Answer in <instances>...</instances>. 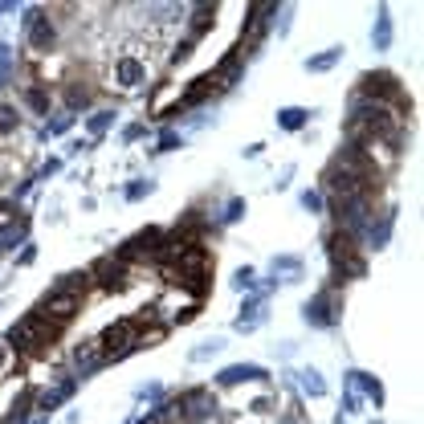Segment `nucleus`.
Listing matches in <instances>:
<instances>
[{
	"mask_svg": "<svg viewBox=\"0 0 424 424\" xmlns=\"http://www.w3.org/2000/svg\"><path fill=\"white\" fill-rule=\"evenodd\" d=\"M78 306H82V294H74V290H57V294L45 298V306L37 310L45 322H53V327H66L74 314H78Z\"/></svg>",
	"mask_w": 424,
	"mask_h": 424,
	"instance_id": "obj_2",
	"label": "nucleus"
},
{
	"mask_svg": "<svg viewBox=\"0 0 424 424\" xmlns=\"http://www.w3.org/2000/svg\"><path fill=\"white\" fill-rule=\"evenodd\" d=\"M12 123H17V119H12V110H4V106H0V131H8Z\"/></svg>",
	"mask_w": 424,
	"mask_h": 424,
	"instance_id": "obj_9",
	"label": "nucleus"
},
{
	"mask_svg": "<svg viewBox=\"0 0 424 424\" xmlns=\"http://www.w3.org/2000/svg\"><path fill=\"white\" fill-rule=\"evenodd\" d=\"M61 335V327H53V322H45L41 314H29L17 331H12V343L21 347V351H41L49 343Z\"/></svg>",
	"mask_w": 424,
	"mask_h": 424,
	"instance_id": "obj_1",
	"label": "nucleus"
},
{
	"mask_svg": "<svg viewBox=\"0 0 424 424\" xmlns=\"http://www.w3.org/2000/svg\"><path fill=\"white\" fill-rule=\"evenodd\" d=\"M123 78H127V82L139 78V66H135V61H123Z\"/></svg>",
	"mask_w": 424,
	"mask_h": 424,
	"instance_id": "obj_8",
	"label": "nucleus"
},
{
	"mask_svg": "<svg viewBox=\"0 0 424 424\" xmlns=\"http://www.w3.org/2000/svg\"><path fill=\"white\" fill-rule=\"evenodd\" d=\"M331 257L339 261L347 273H363V257L355 253V241H351L347 233H335V237H331Z\"/></svg>",
	"mask_w": 424,
	"mask_h": 424,
	"instance_id": "obj_4",
	"label": "nucleus"
},
{
	"mask_svg": "<svg viewBox=\"0 0 424 424\" xmlns=\"http://www.w3.org/2000/svg\"><path fill=\"white\" fill-rule=\"evenodd\" d=\"M102 359V343L94 339L90 347H78V363H98Z\"/></svg>",
	"mask_w": 424,
	"mask_h": 424,
	"instance_id": "obj_7",
	"label": "nucleus"
},
{
	"mask_svg": "<svg viewBox=\"0 0 424 424\" xmlns=\"http://www.w3.org/2000/svg\"><path fill=\"white\" fill-rule=\"evenodd\" d=\"M0 359H4V347H0Z\"/></svg>",
	"mask_w": 424,
	"mask_h": 424,
	"instance_id": "obj_10",
	"label": "nucleus"
},
{
	"mask_svg": "<svg viewBox=\"0 0 424 424\" xmlns=\"http://www.w3.org/2000/svg\"><path fill=\"white\" fill-rule=\"evenodd\" d=\"M49 41H53V29L45 25V17H37L33 21V45H49Z\"/></svg>",
	"mask_w": 424,
	"mask_h": 424,
	"instance_id": "obj_6",
	"label": "nucleus"
},
{
	"mask_svg": "<svg viewBox=\"0 0 424 424\" xmlns=\"http://www.w3.org/2000/svg\"><path fill=\"white\" fill-rule=\"evenodd\" d=\"M363 90H367V94H383V98H396V102H404V98H400V90H396V82H392V78H376V74H372V78H363Z\"/></svg>",
	"mask_w": 424,
	"mask_h": 424,
	"instance_id": "obj_5",
	"label": "nucleus"
},
{
	"mask_svg": "<svg viewBox=\"0 0 424 424\" xmlns=\"http://www.w3.org/2000/svg\"><path fill=\"white\" fill-rule=\"evenodd\" d=\"M98 343H102V355H119V351H127L131 343H139V322H119Z\"/></svg>",
	"mask_w": 424,
	"mask_h": 424,
	"instance_id": "obj_3",
	"label": "nucleus"
}]
</instances>
